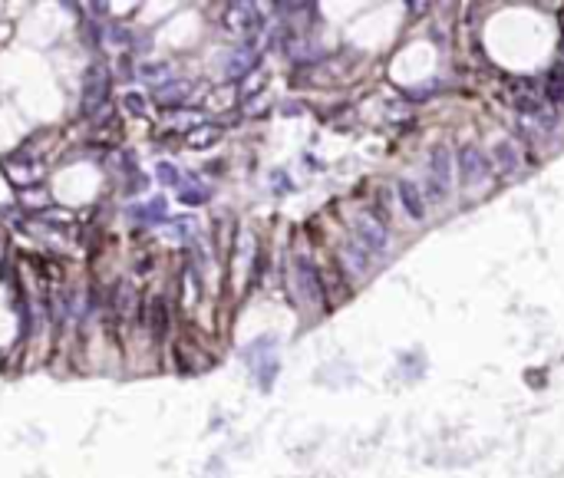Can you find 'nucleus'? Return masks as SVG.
<instances>
[{
	"label": "nucleus",
	"mask_w": 564,
	"mask_h": 478,
	"mask_svg": "<svg viewBox=\"0 0 564 478\" xmlns=\"http://www.w3.org/2000/svg\"><path fill=\"white\" fill-rule=\"evenodd\" d=\"M456 175L466 191H478L485 188L488 178H492V159H488L478 145H462L459 155H456Z\"/></svg>",
	"instance_id": "obj_1"
},
{
	"label": "nucleus",
	"mask_w": 564,
	"mask_h": 478,
	"mask_svg": "<svg viewBox=\"0 0 564 478\" xmlns=\"http://www.w3.org/2000/svg\"><path fill=\"white\" fill-rule=\"evenodd\" d=\"M452 182H456V159L449 145H436L429 155V201L442 205L449 198Z\"/></svg>",
	"instance_id": "obj_2"
},
{
	"label": "nucleus",
	"mask_w": 564,
	"mask_h": 478,
	"mask_svg": "<svg viewBox=\"0 0 564 478\" xmlns=\"http://www.w3.org/2000/svg\"><path fill=\"white\" fill-rule=\"evenodd\" d=\"M354 241H356V244H360V248H363L373 261H380L383 254H386V244H390V238H386V228H383L376 218H360V221H356Z\"/></svg>",
	"instance_id": "obj_3"
},
{
	"label": "nucleus",
	"mask_w": 564,
	"mask_h": 478,
	"mask_svg": "<svg viewBox=\"0 0 564 478\" xmlns=\"http://www.w3.org/2000/svg\"><path fill=\"white\" fill-rule=\"evenodd\" d=\"M294 284H297V290H300V297L310 300V304H320V300H324V284H320V274H317L310 258L294 261Z\"/></svg>",
	"instance_id": "obj_4"
},
{
	"label": "nucleus",
	"mask_w": 564,
	"mask_h": 478,
	"mask_svg": "<svg viewBox=\"0 0 564 478\" xmlns=\"http://www.w3.org/2000/svg\"><path fill=\"white\" fill-rule=\"evenodd\" d=\"M106 96H109V73L103 67H89L86 89H83V113L93 115L99 106H106Z\"/></svg>",
	"instance_id": "obj_5"
},
{
	"label": "nucleus",
	"mask_w": 564,
	"mask_h": 478,
	"mask_svg": "<svg viewBox=\"0 0 564 478\" xmlns=\"http://www.w3.org/2000/svg\"><path fill=\"white\" fill-rule=\"evenodd\" d=\"M492 169H498V172L508 175V178L525 169V162H521V152H518V145L512 142V139H502V142H495V149H492Z\"/></svg>",
	"instance_id": "obj_6"
},
{
	"label": "nucleus",
	"mask_w": 564,
	"mask_h": 478,
	"mask_svg": "<svg viewBox=\"0 0 564 478\" xmlns=\"http://www.w3.org/2000/svg\"><path fill=\"white\" fill-rule=\"evenodd\" d=\"M340 261H344V271L350 274V278H363L366 271L373 268V258H370L356 241H346L344 251H340Z\"/></svg>",
	"instance_id": "obj_7"
},
{
	"label": "nucleus",
	"mask_w": 564,
	"mask_h": 478,
	"mask_svg": "<svg viewBox=\"0 0 564 478\" xmlns=\"http://www.w3.org/2000/svg\"><path fill=\"white\" fill-rule=\"evenodd\" d=\"M225 20H228L231 30H238V33H251V30L258 27V10L251 7V4H235Z\"/></svg>",
	"instance_id": "obj_8"
},
{
	"label": "nucleus",
	"mask_w": 564,
	"mask_h": 478,
	"mask_svg": "<svg viewBox=\"0 0 564 478\" xmlns=\"http://www.w3.org/2000/svg\"><path fill=\"white\" fill-rule=\"evenodd\" d=\"M400 201H402V208H406V215H410L412 221H419L422 215H426V201H422L419 188L412 182H400Z\"/></svg>",
	"instance_id": "obj_9"
},
{
	"label": "nucleus",
	"mask_w": 564,
	"mask_h": 478,
	"mask_svg": "<svg viewBox=\"0 0 564 478\" xmlns=\"http://www.w3.org/2000/svg\"><path fill=\"white\" fill-rule=\"evenodd\" d=\"M149 326H152V334L162 340L165 334H169V304H165V297H152L149 300Z\"/></svg>",
	"instance_id": "obj_10"
},
{
	"label": "nucleus",
	"mask_w": 564,
	"mask_h": 478,
	"mask_svg": "<svg viewBox=\"0 0 564 478\" xmlns=\"http://www.w3.org/2000/svg\"><path fill=\"white\" fill-rule=\"evenodd\" d=\"M254 69V53H251L248 47H241V50H235L228 57V76L231 79H244Z\"/></svg>",
	"instance_id": "obj_11"
},
{
	"label": "nucleus",
	"mask_w": 564,
	"mask_h": 478,
	"mask_svg": "<svg viewBox=\"0 0 564 478\" xmlns=\"http://www.w3.org/2000/svg\"><path fill=\"white\" fill-rule=\"evenodd\" d=\"M218 139H221L218 125H198V129H191V132L185 135V142H188L191 149H208V145H215Z\"/></svg>",
	"instance_id": "obj_12"
},
{
	"label": "nucleus",
	"mask_w": 564,
	"mask_h": 478,
	"mask_svg": "<svg viewBox=\"0 0 564 478\" xmlns=\"http://www.w3.org/2000/svg\"><path fill=\"white\" fill-rule=\"evenodd\" d=\"M188 99V86L185 83H169V86H159L155 89V103L159 106H179Z\"/></svg>",
	"instance_id": "obj_13"
},
{
	"label": "nucleus",
	"mask_w": 564,
	"mask_h": 478,
	"mask_svg": "<svg viewBox=\"0 0 564 478\" xmlns=\"http://www.w3.org/2000/svg\"><path fill=\"white\" fill-rule=\"evenodd\" d=\"M185 188H182V201H188V205H205L208 201V188L205 185H198L195 178H185Z\"/></svg>",
	"instance_id": "obj_14"
},
{
	"label": "nucleus",
	"mask_w": 564,
	"mask_h": 478,
	"mask_svg": "<svg viewBox=\"0 0 564 478\" xmlns=\"http://www.w3.org/2000/svg\"><path fill=\"white\" fill-rule=\"evenodd\" d=\"M125 109L135 113V115H145V99L139 93H129V96H125Z\"/></svg>",
	"instance_id": "obj_15"
},
{
	"label": "nucleus",
	"mask_w": 564,
	"mask_h": 478,
	"mask_svg": "<svg viewBox=\"0 0 564 478\" xmlns=\"http://www.w3.org/2000/svg\"><path fill=\"white\" fill-rule=\"evenodd\" d=\"M159 178H162L165 185H172L175 178H179V175H175V165H169V162H162V165H159Z\"/></svg>",
	"instance_id": "obj_16"
}]
</instances>
